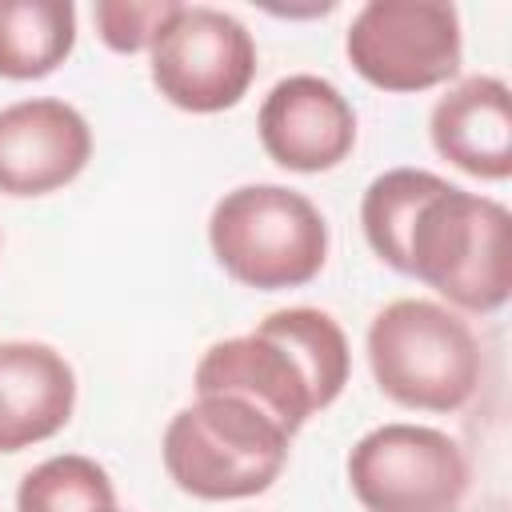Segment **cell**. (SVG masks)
<instances>
[{"label": "cell", "mask_w": 512, "mask_h": 512, "mask_svg": "<svg viewBox=\"0 0 512 512\" xmlns=\"http://www.w3.org/2000/svg\"><path fill=\"white\" fill-rule=\"evenodd\" d=\"M352 372L344 328L324 308L268 312L252 332L204 348L196 396H236L296 436L316 412L336 404Z\"/></svg>", "instance_id": "cell-1"}, {"label": "cell", "mask_w": 512, "mask_h": 512, "mask_svg": "<svg viewBox=\"0 0 512 512\" xmlns=\"http://www.w3.org/2000/svg\"><path fill=\"white\" fill-rule=\"evenodd\" d=\"M376 388L412 412L464 408L484 376V352L460 312L404 296L384 304L364 336Z\"/></svg>", "instance_id": "cell-2"}, {"label": "cell", "mask_w": 512, "mask_h": 512, "mask_svg": "<svg viewBox=\"0 0 512 512\" xmlns=\"http://www.w3.org/2000/svg\"><path fill=\"white\" fill-rule=\"evenodd\" d=\"M456 312H496L512 292V216L500 200L444 184L408 232V272Z\"/></svg>", "instance_id": "cell-3"}, {"label": "cell", "mask_w": 512, "mask_h": 512, "mask_svg": "<svg viewBox=\"0 0 512 512\" xmlns=\"http://www.w3.org/2000/svg\"><path fill=\"white\" fill-rule=\"evenodd\" d=\"M292 436L236 396H196L164 428V472L196 500H248L288 464Z\"/></svg>", "instance_id": "cell-4"}, {"label": "cell", "mask_w": 512, "mask_h": 512, "mask_svg": "<svg viewBox=\"0 0 512 512\" xmlns=\"http://www.w3.org/2000/svg\"><path fill=\"white\" fill-rule=\"evenodd\" d=\"M208 244L236 284L280 292L320 276L328 260V220L296 188L240 184L216 200Z\"/></svg>", "instance_id": "cell-5"}, {"label": "cell", "mask_w": 512, "mask_h": 512, "mask_svg": "<svg viewBox=\"0 0 512 512\" xmlns=\"http://www.w3.org/2000/svg\"><path fill=\"white\" fill-rule=\"evenodd\" d=\"M344 56L380 92H428L460 72V12L448 0H368L344 32Z\"/></svg>", "instance_id": "cell-6"}, {"label": "cell", "mask_w": 512, "mask_h": 512, "mask_svg": "<svg viewBox=\"0 0 512 512\" xmlns=\"http://www.w3.org/2000/svg\"><path fill=\"white\" fill-rule=\"evenodd\" d=\"M348 488L364 512H452L468 492V456L432 424L392 420L352 444Z\"/></svg>", "instance_id": "cell-7"}, {"label": "cell", "mask_w": 512, "mask_h": 512, "mask_svg": "<svg viewBox=\"0 0 512 512\" xmlns=\"http://www.w3.org/2000/svg\"><path fill=\"white\" fill-rule=\"evenodd\" d=\"M148 56L156 92L192 116L236 108L256 80L252 32L212 4H180Z\"/></svg>", "instance_id": "cell-8"}, {"label": "cell", "mask_w": 512, "mask_h": 512, "mask_svg": "<svg viewBox=\"0 0 512 512\" xmlns=\"http://www.w3.org/2000/svg\"><path fill=\"white\" fill-rule=\"evenodd\" d=\"M256 132L268 160L312 176L336 168L356 148V108L332 80L296 72L268 88Z\"/></svg>", "instance_id": "cell-9"}, {"label": "cell", "mask_w": 512, "mask_h": 512, "mask_svg": "<svg viewBox=\"0 0 512 512\" xmlns=\"http://www.w3.org/2000/svg\"><path fill=\"white\" fill-rule=\"evenodd\" d=\"M92 160L88 120L56 96L0 108V192L48 196L72 184Z\"/></svg>", "instance_id": "cell-10"}, {"label": "cell", "mask_w": 512, "mask_h": 512, "mask_svg": "<svg viewBox=\"0 0 512 512\" xmlns=\"http://www.w3.org/2000/svg\"><path fill=\"white\" fill-rule=\"evenodd\" d=\"M76 408V372L44 340L0 344V452L52 440Z\"/></svg>", "instance_id": "cell-11"}, {"label": "cell", "mask_w": 512, "mask_h": 512, "mask_svg": "<svg viewBox=\"0 0 512 512\" xmlns=\"http://www.w3.org/2000/svg\"><path fill=\"white\" fill-rule=\"evenodd\" d=\"M432 148L476 180L512 176V92L500 76H468L428 116Z\"/></svg>", "instance_id": "cell-12"}, {"label": "cell", "mask_w": 512, "mask_h": 512, "mask_svg": "<svg viewBox=\"0 0 512 512\" xmlns=\"http://www.w3.org/2000/svg\"><path fill=\"white\" fill-rule=\"evenodd\" d=\"M76 48L72 0H0V76H52Z\"/></svg>", "instance_id": "cell-13"}, {"label": "cell", "mask_w": 512, "mask_h": 512, "mask_svg": "<svg viewBox=\"0 0 512 512\" xmlns=\"http://www.w3.org/2000/svg\"><path fill=\"white\" fill-rule=\"evenodd\" d=\"M448 180L428 168H388L380 172L360 200V228L368 248L396 272H408V232L420 208L444 188Z\"/></svg>", "instance_id": "cell-14"}, {"label": "cell", "mask_w": 512, "mask_h": 512, "mask_svg": "<svg viewBox=\"0 0 512 512\" xmlns=\"http://www.w3.org/2000/svg\"><path fill=\"white\" fill-rule=\"evenodd\" d=\"M16 512H116V488L92 456L60 452L24 472Z\"/></svg>", "instance_id": "cell-15"}, {"label": "cell", "mask_w": 512, "mask_h": 512, "mask_svg": "<svg viewBox=\"0 0 512 512\" xmlns=\"http://www.w3.org/2000/svg\"><path fill=\"white\" fill-rule=\"evenodd\" d=\"M180 0H96L92 20L100 40L112 52H144L156 44V36L164 32V24L176 16Z\"/></svg>", "instance_id": "cell-16"}]
</instances>
